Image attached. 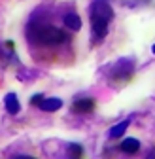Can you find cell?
Returning a JSON list of instances; mask_svg holds the SVG:
<instances>
[{
	"mask_svg": "<svg viewBox=\"0 0 155 159\" xmlns=\"http://www.w3.org/2000/svg\"><path fill=\"white\" fill-rule=\"evenodd\" d=\"M113 19V8L108 0H93L91 4V29L96 38L108 34V23Z\"/></svg>",
	"mask_w": 155,
	"mask_h": 159,
	"instance_id": "1",
	"label": "cell"
},
{
	"mask_svg": "<svg viewBox=\"0 0 155 159\" xmlns=\"http://www.w3.org/2000/svg\"><path fill=\"white\" fill-rule=\"evenodd\" d=\"M27 36L30 42H36V44H42V46H59V44H64L68 36L57 27H51V25H30V29L27 30Z\"/></svg>",
	"mask_w": 155,
	"mask_h": 159,
	"instance_id": "2",
	"label": "cell"
},
{
	"mask_svg": "<svg viewBox=\"0 0 155 159\" xmlns=\"http://www.w3.org/2000/svg\"><path fill=\"white\" fill-rule=\"evenodd\" d=\"M132 72H134V61L132 59H121V61L115 63V66L112 68V80L113 82H127V80L132 78Z\"/></svg>",
	"mask_w": 155,
	"mask_h": 159,
	"instance_id": "3",
	"label": "cell"
},
{
	"mask_svg": "<svg viewBox=\"0 0 155 159\" xmlns=\"http://www.w3.org/2000/svg\"><path fill=\"white\" fill-rule=\"evenodd\" d=\"M74 112L78 114H89L95 110V98H80V101L74 102Z\"/></svg>",
	"mask_w": 155,
	"mask_h": 159,
	"instance_id": "4",
	"label": "cell"
},
{
	"mask_svg": "<svg viewBox=\"0 0 155 159\" xmlns=\"http://www.w3.org/2000/svg\"><path fill=\"white\" fill-rule=\"evenodd\" d=\"M4 104H6V110H8L11 116L19 114V110H21V104H19V98H17L15 93H8V95H6Z\"/></svg>",
	"mask_w": 155,
	"mask_h": 159,
	"instance_id": "5",
	"label": "cell"
},
{
	"mask_svg": "<svg viewBox=\"0 0 155 159\" xmlns=\"http://www.w3.org/2000/svg\"><path fill=\"white\" fill-rule=\"evenodd\" d=\"M63 106V101L61 98H57V97H51V98H44V101L40 102V108L44 112H57Z\"/></svg>",
	"mask_w": 155,
	"mask_h": 159,
	"instance_id": "6",
	"label": "cell"
},
{
	"mask_svg": "<svg viewBox=\"0 0 155 159\" xmlns=\"http://www.w3.org/2000/svg\"><path fill=\"white\" fill-rule=\"evenodd\" d=\"M119 150H121L123 153L132 155V153H136V152L140 150V142L136 140V138H125V140L121 142V146H119Z\"/></svg>",
	"mask_w": 155,
	"mask_h": 159,
	"instance_id": "7",
	"label": "cell"
},
{
	"mask_svg": "<svg viewBox=\"0 0 155 159\" xmlns=\"http://www.w3.org/2000/svg\"><path fill=\"white\" fill-rule=\"evenodd\" d=\"M64 25L70 30H80L82 29V19H80L78 13H66L64 15Z\"/></svg>",
	"mask_w": 155,
	"mask_h": 159,
	"instance_id": "8",
	"label": "cell"
},
{
	"mask_svg": "<svg viewBox=\"0 0 155 159\" xmlns=\"http://www.w3.org/2000/svg\"><path fill=\"white\" fill-rule=\"evenodd\" d=\"M129 119H125V121H121V123H117V125H113L112 129H110V136L112 138H119V136H123V133L127 131V127H129Z\"/></svg>",
	"mask_w": 155,
	"mask_h": 159,
	"instance_id": "9",
	"label": "cell"
},
{
	"mask_svg": "<svg viewBox=\"0 0 155 159\" xmlns=\"http://www.w3.org/2000/svg\"><path fill=\"white\" fill-rule=\"evenodd\" d=\"M68 153H70V159H82L83 157V148L80 144H70Z\"/></svg>",
	"mask_w": 155,
	"mask_h": 159,
	"instance_id": "10",
	"label": "cell"
},
{
	"mask_svg": "<svg viewBox=\"0 0 155 159\" xmlns=\"http://www.w3.org/2000/svg\"><path fill=\"white\" fill-rule=\"evenodd\" d=\"M44 101V95H34V97H30V104H34V106H40V102Z\"/></svg>",
	"mask_w": 155,
	"mask_h": 159,
	"instance_id": "11",
	"label": "cell"
},
{
	"mask_svg": "<svg viewBox=\"0 0 155 159\" xmlns=\"http://www.w3.org/2000/svg\"><path fill=\"white\" fill-rule=\"evenodd\" d=\"M13 159H36V157H32V155H17Z\"/></svg>",
	"mask_w": 155,
	"mask_h": 159,
	"instance_id": "12",
	"label": "cell"
},
{
	"mask_svg": "<svg viewBox=\"0 0 155 159\" xmlns=\"http://www.w3.org/2000/svg\"><path fill=\"white\" fill-rule=\"evenodd\" d=\"M146 159H155V148H153V150H151V152L146 155Z\"/></svg>",
	"mask_w": 155,
	"mask_h": 159,
	"instance_id": "13",
	"label": "cell"
},
{
	"mask_svg": "<svg viewBox=\"0 0 155 159\" xmlns=\"http://www.w3.org/2000/svg\"><path fill=\"white\" fill-rule=\"evenodd\" d=\"M151 51H153V55H155V44H153V48H151Z\"/></svg>",
	"mask_w": 155,
	"mask_h": 159,
	"instance_id": "14",
	"label": "cell"
},
{
	"mask_svg": "<svg viewBox=\"0 0 155 159\" xmlns=\"http://www.w3.org/2000/svg\"><path fill=\"white\" fill-rule=\"evenodd\" d=\"M0 57H2V53H0Z\"/></svg>",
	"mask_w": 155,
	"mask_h": 159,
	"instance_id": "15",
	"label": "cell"
}]
</instances>
